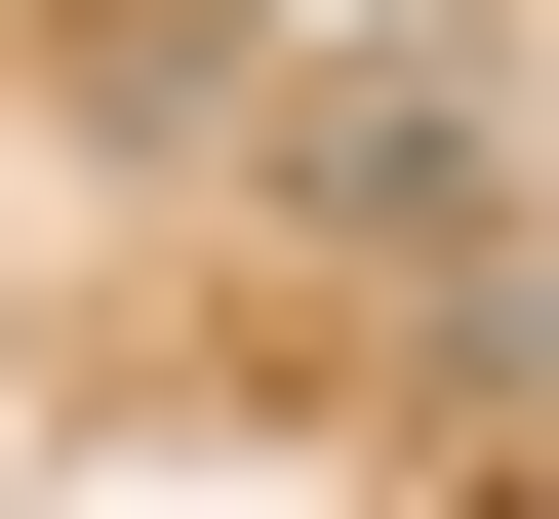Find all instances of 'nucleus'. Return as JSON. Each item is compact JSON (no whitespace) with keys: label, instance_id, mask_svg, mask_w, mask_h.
<instances>
[{"label":"nucleus","instance_id":"f257e3e1","mask_svg":"<svg viewBox=\"0 0 559 519\" xmlns=\"http://www.w3.org/2000/svg\"><path fill=\"white\" fill-rule=\"evenodd\" d=\"M360 40H440V0H360Z\"/></svg>","mask_w":559,"mask_h":519}]
</instances>
